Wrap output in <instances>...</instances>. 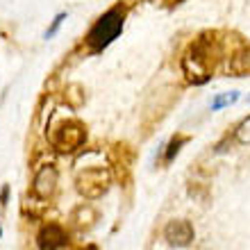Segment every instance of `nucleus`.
Returning <instances> with one entry per match:
<instances>
[{
  "label": "nucleus",
  "instance_id": "obj_1",
  "mask_svg": "<svg viewBox=\"0 0 250 250\" xmlns=\"http://www.w3.org/2000/svg\"><path fill=\"white\" fill-rule=\"evenodd\" d=\"M125 16H127V9H125V5L119 2V5L109 7L103 16L93 21V25L89 27V32L84 37L91 53H103L119 39L125 27Z\"/></svg>",
  "mask_w": 250,
  "mask_h": 250
},
{
  "label": "nucleus",
  "instance_id": "obj_2",
  "mask_svg": "<svg viewBox=\"0 0 250 250\" xmlns=\"http://www.w3.org/2000/svg\"><path fill=\"white\" fill-rule=\"evenodd\" d=\"M109 185H112V173H109V168H105V166L84 168V171H80L78 178H75V187H78L80 196L89 198V200H96V198L105 196Z\"/></svg>",
  "mask_w": 250,
  "mask_h": 250
},
{
  "label": "nucleus",
  "instance_id": "obj_3",
  "mask_svg": "<svg viewBox=\"0 0 250 250\" xmlns=\"http://www.w3.org/2000/svg\"><path fill=\"white\" fill-rule=\"evenodd\" d=\"M86 141V127L80 121H64L53 130L50 144L60 152H73L82 148Z\"/></svg>",
  "mask_w": 250,
  "mask_h": 250
},
{
  "label": "nucleus",
  "instance_id": "obj_4",
  "mask_svg": "<svg viewBox=\"0 0 250 250\" xmlns=\"http://www.w3.org/2000/svg\"><path fill=\"white\" fill-rule=\"evenodd\" d=\"M193 239H196V230L185 218H173L164 225V241L171 248H187L193 244Z\"/></svg>",
  "mask_w": 250,
  "mask_h": 250
},
{
  "label": "nucleus",
  "instance_id": "obj_5",
  "mask_svg": "<svg viewBox=\"0 0 250 250\" xmlns=\"http://www.w3.org/2000/svg\"><path fill=\"white\" fill-rule=\"evenodd\" d=\"M57 185H60V173L53 164H43L39 171L34 173L32 180V193L34 198L39 200H50L57 191Z\"/></svg>",
  "mask_w": 250,
  "mask_h": 250
},
{
  "label": "nucleus",
  "instance_id": "obj_6",
  "mask_svg": "<svg viewBox=\"0 0 250 250\" xmlns=\"http://www.w3.org/2000/svg\"><path fill=\"white\" fill-rule=\"evenodd\" d=\"M68 246V234L60 223H46L37 234L39 250H64Z\"/></svg>",
  "mask_w": 250,
  "mask_h": 250
},
{
  "label": "nucleus",
  "instance_id": "obj_7",
  "mask_svg": "<svg viewBox=\"0 0 250 250\" xmlns=\"http://www.w3.org/2000/svg\"><path fill=\"white\" fill-rule=\"evenodd\" d=\"M71 221L75 223L78 230H91L93 225H96V221H98V211L93 209L91 205H80L78 209L73 211Z\"/></svg>",
  "mask_w": 250,
  "mask_h": 250
},
{
  "label": "nucleus",
  "instance_id": "obj_8",
  "mask_svg": "<svg viewBox=\"0 0 250 250\" xmlns=\"http://www.w3.org/2000/svg\"><path fill=\"white\" fill-rule=\"evenodd\" d=\"M187 141H189V137H187V134H175V137H171V141L164 146V164L166 166L178 157L180 150L187 146Z\"/></svg>",
  "mask_w": 250,
  "mask_h": 250
},
{
  "label": "nucleus",
  "instance_id": "obj_9",
  "mask_svg": "<svg viewBox=\"0 0 250 250\" xmlns=\"http://www.w3.org/2000/svg\"><path fill=\"white\" fill-rule=\"evenodd\" d=\"M241 98V91H225V93H216L209 103V109L211 112H221L225 107H232L234 103H239Z\"/></svg>",
  "mask_w": 250,
  "mask_h": 250
},
{
  "label": "nucleus",
  "instance_id": "obj_10",
  "mask_svg": "<svg viewBox=\"0 0 250 250\" xmlns=\"http://www.w3.org/2000/svg\"><path fill=\"white\" fill-rule=\"evenodd\" d=\"M232 139H234L237 144H241V146H250V114L237 125V127H234Z\"/></svg>",
  "mask_w": 250,
  "mask_h": 250
},
{
  "label": "nucleus",
  "instance_id": "obj_11",
  "mask_svg": "<svg viewBox=\"0 0 250 250\" xmlns=\"http://www.w3.org/2000/svg\"><path fill=\"white\" fill-rule=\"evenodd\" d=\"M66 19H68V14H66V12H60V14H57V16L53 19V23H50V27H48L46 32H43V39H46V41L53 39L55 34L60 32V27L64 25V21H66Z\"/></svg>",
  "mask_w": 250,
  "mask_h": 250
},
{
  "label": "nucleus",
  "instance_id": "obj_12",
  "mask_svg": "<svg viewBox=\"0 0 250 250\" xmlns=\"http://www.w3.org/2000/svg\"><path fill=\"white\" fill-rule=\"evenodd\" d=\"M7 200H9V185H2V189H0V209L7 207Z\"/></svg>",
  "mask_w": 250,
  "mask_h": 250
},
{
  "label": "nucleus",
  "instance_id": "obj_13",
  "mask_svg": "<svg viewBox=\"0 0 250 250\" xmlns=\"http://www.w3.org/2000/svg\"><path fill=\"white\" fill-rule=\"evenodd\" d=\"M82 250H98V248H96V246H93V244H89V246H86V248H82Z\"/></svg>",
  "mask_w": 250,
  "mask_h": 250
},
{
  "label": "nucleus",
  "instance_id": "obj_14",
  "mask_svg": "<svg viewBox=\"0 0 250 250\" xmlns=\"http://www.w3.org/2000/svg\"><path fill=\"white\" fill-rule=\"evenodd\" d=\"M0 237H2V228H0Z\"/></svg>",
  "mask_w": 250,
  "mask_h": 250
},
{
  "label": "nucleus",
  "instance_id": "obj_15",
  "mask_svg": "<svg viewBox=\"0 0 250 250\" xmlns=\"http://www.w3.org/2000/svg\"><path fill=\"white\" fill-rule=\"evenodd\" d=\"M248 103H250V96H248Z\"/></svg>",
  "mask_w": 250,
  "mask_h": 250
}]
</instances>
